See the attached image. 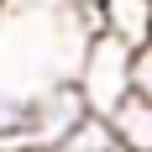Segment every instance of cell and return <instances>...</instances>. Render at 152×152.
<instances>
[{"label":"cell","instance_id":"4","mask_svg":"<svg viewBox=\"0 0 152 152\" xmlns=\"http://www.w3.org/2000/svg\"><path fill=\"white\" fill-rule=\"evenodd\" d=\"M100 31L126 47L152 42V0H100Z\"/></svg>","mask_w":152,"mask_h":152},{"label":"cell","instance_id":"8","mask_svg":"<svg viewBox=\"0 0 152 152\" xmlns=\"http://www.w3.org/2000/svg\"><path fill=\"white\" fill-rule=\"evenodd\" d=\"M84 5H100V0H84Z\"/></svg>","mask_w":152,"mask_h":152},{"label":"cell","instance_id":"7","mask_svg":"<svg viewBox=\"0 0 152 152\" xmlns=\"http://www.w3.org/2000/svg\"><path fill=\"white\" fill-rule=\"evenodd\" d=\"M131 94L152 100V42L137 47V58H131Z\"/></svg>","mask_w":152,"mask_h":152},{"label":"cell","instance_id":"6","mask_svg":"<svg viewBox=\"0 0 152 152\" xmlns=\"http://www.w3.org/2000/svg\"><path fill=\"white\" fill-rule=\"evenodd\" d=\"M53 152H121V142H115V131H110L105 115H89L74 137H63Z\"/></svg>","mask_w":152,"mask_h":152},{"label":"cell","instance_id":"1","mask_svg":"<svg viewBox=\"0 0 152 152\" xmlns=\"http://www.w3.org/2000/svg\"><path fill=\"white\" fill-rule=\"evenodd\" d=\"M100 37V5L84 0H0V94L37 100L79 79V63Z\"/></svg>","mask_w":152,"mask_h":152},{"label":"cell","instance_id":"5","mask_svg":"<svg viewBox=\"0 0 152 152\" xmlns=\"http://www.w3.org/2000/svg\"><path fill=\"white\" fill-rule=\"evenodd\" d=\"M105 121H110V131H115V142H121V152H152V100L131 94V100H121L115 115H105Z\"/></svg>","mask_w":152,"mask_h":152},{"label":"cell","instance_id":"3","mask_svg":"<svg viewBox=\"0 0 152 152\" xmlns=\"http://www.w3.org/2000/svg\"><path fill=\"white\" fill-rule=\"evenodd\" d=\"M89 115L94 110H89V100H84V89H79V79H63V84L42 89L31 100V110H26V142H31V152H53L63 137H74Z\"/></svg>","mask_w":152,"mask_h":152},{"label":"cell","instance_id":"2","mask_svg":"<svg viewBox=\"0 0 152 152\" xmlns=\"http://www.w3.org/2000/svg\"><path fill=\"white\" fill-rule=\"evenodd\" d=\"M131 58H137V47L115 42V37H94L84 63H79V89L89 100L94 115H115L121 100H131Z\"/></svg>","mask_w":152,"mask_h":152}]
</instances>
